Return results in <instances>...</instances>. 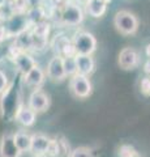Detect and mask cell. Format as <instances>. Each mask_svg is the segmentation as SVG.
<instances>
[{"mask_svg": "<svg viewBox=\"0 0 150 157\" xmlns=\"http://www.w3.org/2000/svg\"><path fill=\"white\" fill-rule=\"evenodd\" d=\"M2 100H0V113L2 117L7 121L16 119L17 111L21 107V100H20V89L16 86L14 82L2 93Z\"/></svg>", "mask_w": 150, "mask_h": 157, "instance_id": "cell-1", "label": "cell"}, {"mask_svg": "<svg viewBox=\"0 0 150 157\" xmlns=\"http://www.w3.org/2000/svg\"><path fill=\"white\" fill-rule=\"evenodd\" d=\"M72 43H73L76 55H91L97 47V41L94 36L84 30L75 34Z\"/></svg>", "mask_w": 150, "mask_h": 157, "instance_id": "cell-2", "label": "cell"}, {"mask_svg": "<svg viewBox=\"0 0 150 157\" xmlns=\"http://www.w3.org/2000/svg\"><path fill=\"white\" fill-rule=\"evenodd\" d=\"M4 28H5V34L7 37H17L26 32L27 24H29V17L24 13H16L14 12L11 17H8L5 21L3 22Z\"/></svg>", "mask_w": 150, "mask_h": 157, "instance_id": "cell-3", "label": "cell"}, {"mask_svg": "<svg viewBox=\"0 0 150 157\" xmlns=\"http://www.w3.org/2000/svg\"><path fill=\"white\" fill-rule=\"evenodd\" d=\"M114 24L116 29L123 34H133L138 28V21L133 13L128 11H120L115 14Z\"/></svg>", "mask_w": 150, "mask_h": 157, "instance_id": "cell-4", "label": "cell"}, {"mask_svg": "<svg viewBox=\"0 0 150 157\" xmlns=\"http://www.w3.org/2000/svg\"><path fill=\"white\" fill-rule=\"evenodd\" d=\"M60 18L65 25L76 26L81 24L82 20H84V12H82L81 7L77 6V4L67 3L60 12Z\"/></svg>", "mask_w": 150, "mask_h": 157, "instance_id": "cell-5", "label": "cell"}, {"mask_svg": "<svg viewBox=\"0 0 150 157\" xmlns=\"http://www.w3.org/2000/svg\"><path fill=\"white\" fill-rule=\"evenodd\" d=\"M71 92L79 98L89 97L91 93V82L88 78V76L80 75V73H76V75L72 76Z\"/></svg>", "mask_w": 150, "mask_h": 157, "instance_id": "cell-6", "label": "cell"}, {"mask_svg": "<svg viewBox=\"0 0 150 157\" xmlns=\"http://www.w3.org/2000/svg\"><path fill=\"white\" fill-rule=\"evenodd\" d=\"M22 152L14 141V135L5 134L0 140V157H21Z\"/></svg>", "mask_w": 150, "mask_h": 157, "instance_id": "cell-7", "label": "cell"}, {"mask_svg": "<svg viewBox=\"0 0 150 157\" xmlns=\"http://www.w3.org/2000/svg\"><path fill=\"white\" fill-rule=\"evenodd\" d=\"M47 76L54 81H61L67 77V73L63 64V58L55 55L47 64Z\"/></svg>", "mask_w": 150, "mask_h": 157, "instance_id": "cell-8", "label": "cell"}, {"mask_svg": "<svg viewBox=\"0 0 150 157\" xmlns=\"http://www.w3.org/2000/svg\"><path fill=\"white\" fill-rule=\"evenodd\" d=\"M138 52L133 47H124L119 54V66L123 70H133L138 64Z\"/></svg>", "mask_w": 150, "mask_h": 157, "instance_id": "cell-9", "label": "cell"}, {"mask_svg": "<svg viewBox=\"0 0 150 157\" xmlns=\"http://www.w3.org/2000/svg\"><path fill=\"white\" fill-rule=\"evenodd\" d=\"M48 106H50V97L39 89L34 90L29 97V107L35 113L46 111Z\"/></svg>", "mask_w": 150, "mask_h": 157, "instance_id": "cell-10", "label": "cell"}, {"mask_svg": "<svg viewBox=\"0 0 150 157\" xmlns=\"http://www.w3.org/2000/svg\"><path fill=\"white\" fill-rule=\"evenodd\" d=\"M14 63H16L18 71L21 72L22 76L26 75L27 72H30L34 67H37V63H35L34 59L29 55V54L24 52V51L18 52L17 55L14 56Z\"/></svg>", "mask_w": 150, "mask_h": 157, "instance_id": "cell-11", "label": "cell"}, {"mask_svg": "<svg viewBox=\"0 0 150 157\" xmlns=\"http://www.w3.org/2000/svg\"><path fill=\"white\" fill-rule=\"evenodd\" d=\"M48 24H37L34 32L31 33L33 37V47L34 48H43L47 42V36H48Z\"/></svg>", "mask_w": 150, "mask_h": 157, "instance_id": "cell-12", "label": "cell"}, {"mask_svg": "<svg viewBox=\"0 0 150 157\" xmlns=\"http://www.w3.org/2000/svg\"><path fill=\"white\" fill-rule=\"evenodd\" d=\"M55 51H56V55H59L61 58L75 56L76 55L73 43L69 42L68 39H67L65 37H63V36H59L55 39Z\"/></svg>", "mask_w": 150, "mask_h": 157, "instance_id": "cell-13", "label": "cell"}, {"mask_svg": "<svg viewBox=\"0 0 150 157\" xmlns=\"http://www.w3.org/2000/svg\"><path fill=\"white\" fill-rule=\"evenodd\" d=\"M76 63H77V73L84 76L90 75L94 71V59L91 55H76Z\"/></svg>", "mask_w": 150, "mask_h": 157, "instance_id": "cell-14", "label": "cell"}, {"mask_svg": "<svg viewBox=\"0 0 150 157\" xmlns=\"http://www.w3.org/2000/svg\"><path fill=\"white\" fill-rule=\"evenodd\" d=\"M50 143H51V139H48L47 136L42 134L31 135V152H34L35 155L47 153Z\"/></svg>", "mask_w": 150, "mask_h": 157, "instance_id": "cell-15", "label": "cell"}, {"mask_svg": "<svg viewBox=\"0 0 150 157\" xmlns=\"http://www.w3.org/2000/svg\"><path fill=\"white\" fill-rule=\"evenodd\" d=\"M35 118H37V113L30 109V107H25V106H21L20 110L17 111V115H16V121L18 122L20 124L25 126V127H30L34 124L35 122Z\"/></svg>", "mask_w": 150, "mask_h": 157, "instance_id": "cell-16", "label": "cell"}, {"mask_svg": "<svg viewBox=\"0 0 150 157\" xmlns=\"http://www.w3.org/2000/svg\"><path fill=\"white\" fill-rule=\"evenodd\" d=\"M24 81L27 86L38 88L42 85V82L45 81V72H43L39 67H34L30 72H27L26 75H24Z\"/></svg>", "mask_w": 150, "mask_h": 157, "instance_id": "cell-17", "label": "cell"}, {"mask_svg": "<svg viewBox=\"0 0 150 157\" xmlns=\"http://www.w3.org/2000/svg\"><path fill=\"white\" fill-rule=\"evenodd\" d=\"M107 9V3L104 0H90L86 3V11L93 17H102Z\"/></svg>", "mask_w": 150, "mask_h": 157, "instance_id": "cell-18", "label": "cell"}, {"mask_svg": "<svg viewBox=\"0 0 150 157\" xmlns=\"http://www.w3.org/2000/svg\"><path fill=\"white\" fill-rule=\"evenodd\" d=\"M14 141L21 152L31 151V135L26 134V132H17L14 134Z\"/></svg>", "mask_w": 150, "mask_h": 157, "instance_id": "cell-19", "label": "cell"}, {"mask_svg": "<svg viewBox=\"0 0 150 157\" xmlns=\"http://www.w3.org/2000/svg\"><path fill=\"white\" fill-rule=\"evenodd\" d=\"M16 45L18 48L21 50H27V48H31L33 47V37H31V33H27V32H24L22 34L16 37Z\"/></svg>", "mask_w": 150, "mask_h": 157, "instance_id": "cell-20", "label": "cell"}, {"mask_svg": "<svg viewBox=\"0 0 150 157\" xmlns=\"http://www.w3.org/2000/svg\"><path fill=\"white\" fill-rule=\"evenodd\" d=\"M63 64L67 76H73L77 73V63H76V55L75 56H65L63 58Z\"/></svg>", "mask_w": 150, "mask_h": 157, "instance_id": "cell-21", "label": "cell"}, {"mask_svg": "<svg viewBox=\"0 0 150 157\" xmlns=\"http://www.w3.org/2000/svg\"><path fill=\"white\" fill-rule=\"evenodd\" d=\"M134 156H137V152L132 145L125 144L119 148V157H134Z\"/></svg>", "mask_w": 150, "mask_h": 157, "instance_id": "cell-22", "label": "cell"}, {"mask_svg": "<svg viewBox=\"0 0 150 157\" xmlns=\"http://www.w3.org/2000/svg\"><path fill=\"white\" fill-rule=\"evenodd\" d=\"M71 157H94V155L86 147H80V148H76L75 151H72Z\"/></svg>", "mask_w": 150, "mask_h": 157, "instance_id": "cell-23", "label": "cell"}, {"mask_svg": "<svg viewBox=\"0 0 150 157\" xmlns=\"http://www.w3.org/2000/svg\"><path fill=\"white\" fill-rule=\"evenodd\" d=\"M140 90L144 96L149 97L150 96V76L142 77V80L140 81Z\"/></svg>", "mask_w": 150, "mask_h": 157, "instance_id": "cell-24", "label": "cell"}, {"mask_svg": "<svg viewBox=\"0 0 150 157\" xmlns=\"http://www.w3.org/2000/svg\"><path fill=\"white\" fill-rule=\"evenodd\" d=\"M8 88V77L2 70H0V94Z\"/></svg>", "mask_w": 150, "mask_h": 157, "instance_id": "cell-25", "label": "cell"}, {"mask_svg": "<svg viewBox=\"0 0 150 157\" xmlns=\"http://www.w3.org/2000/svg\"><path fill=\"white\" fill-rule=\"evenodd\" d=\"M13 6H14V11H16V7L17 8H22L24 6H27V0H14Z\"/></svg>", "mask_w": 150, "mask_h": 157, "instance_id": "cell-26", "label": "cell"}, {"mask_svg": "<svg viewBox=\"0 0 150 157\" xmlns=\"http://www.w3.org/2000/svg\"><path fill=\"white\" fill-rule=\"evenodd\" d=\"M5 37H7V34H5V28H4V24L0 21V42H2Z\"/></svg>", "mask_w": 150, "mask_h": 157, "instance_id": "cell-27", "label": "cell"}, {"mask_svg": "<svg viewBox=\"0 0 150 157\" xmlns=\"http://www.w3.org/2000/svg\"><path fill=\"white\" fill-rule=\"evenodd\" d=\"M144 71H145V73H146L148 76H150V58L148 59L146 62H145V64H144Z\"/></svg>", "mask_w": 150, "mask_h": 157, "instance_id": "cell-28", "label": "cell"}, {"mask_svg": "<svg viewBox=\"0 0 150 157\" xmlns=\"http://www.w3.org/2000/svg\"><path fill=\"white\" fill-rule=\"evenodd\" d=\"M145 54H146L148 58H150V43H149L146 47H145Z\"/></svg>", "mask_w": 150, "mask_h": 157, "instance_id": "cell-29", "label": "cell"}, {"mask_svg": "<svg viewBox=\"0 0 150 157\" xmlns=\"http://www.w3.org/2000/svg\"><path fill=\"white\" fill-rule=\"evenodd\" d=\"M5 3H7V0H0V7L4 6V4H5Z\"/></svg>", "mask_w": 150, "mask_h": 157, "instance_id": "cell-30", "label": "cell"}, {"mask_svg": "<svg viewBox=\"0 0 150 157\" xmlns=\"http://www.w3.org/2000/svg\"><path fill=\"white\" fill-rule=\"evenodd\" d=\"M82 2H85V3H88V2H90V0H82Z\"/></svg>", "mask_w": 150, "mask_h": 157, "instance_id": "cell-31", "label": "cell"}, {"mask_svg": "<svg viewBox=\"0 0 150 157\" xmlns=\"http://www.w3.org/2000/svg\"><path fill=\"white\" fill-rule=\"evenodd\" d=\"M104 2H106V3H110V2H111V0H104Z\"/></svg>", "mask_w": 150, "mask_h": 157, "instance_id": "cell-32", "label": "cell"}, {"mask_svg": "<svg viewBox=\"0 0 150 157\" xmlns=\"http://www.w3.org/2000/svg\"><path fill=\"white\" fill-rule=\"evenodd\" d=\"M134 157H140V156H138V155H137V156H134Z\"/></svg>", "mask_w": 150, "mask_h": 157, "instance_id": "cell-33", "label": "cell"}, {"mask_svg": "<svg viewBox=\"0 0 150 157\" xmlns=\"http://www.w3.org/2000/svg\"><path fill=\"white\" fill-rule=\"evenodd\" d=\"M35 157H41V156H38V155H37V156H35Z\"/></svg>", "mask_w": 150, "mask_h": 157, "instance_id": "cell-34", "label": "cell"}]
</instances>
